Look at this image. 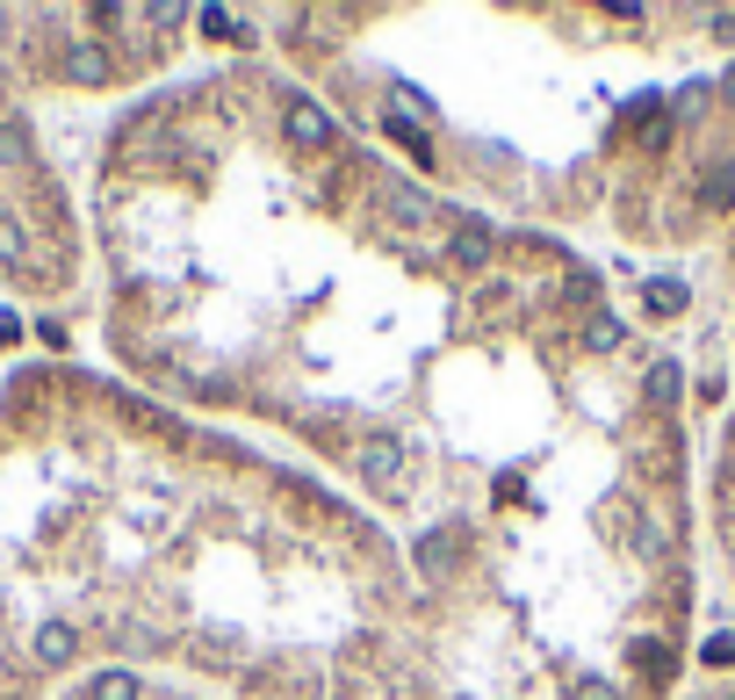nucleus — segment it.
<instances>
[{
	"mask_svg": "<svg viewBox=\"0 0 735 700\" xmlns=\"http://www.w3.org/2000/svg\"><path fill=\"white\" fill-rule=\"evenodd\" d=\"M72 650H80L72 621H44V629H36V657H44V665H72Z\"/></svg>",
	"mask_w": 735,
	"mask_h": 700,
	"instance_id": "39448f33",
	"label": "nucleus"
},
{
	"mask_svg": "<svg viewBox=\"0 0 735 700\" xmlns=\"http://www.w3.org/2000/svg\"><path fill=\"white\" fill-rule=\"evenodd\" d=\"M728 94H735V66H728Z\"/></svg>",
	"mask_w": 735,
	"mask_h": 700,
	"instance_id": "dca6fc26",
	"label": "nucleus"
},
{
	"mask_svg": "<svg viewBox=\"0 0 735 700\" xmlns=\"http://www.w3.org/2000/svg\"><path fill=\"white\" fill-rule=\"evenodd\" d=\"M282 130H289L296 152H325V145H332V116H325L318 102H303V94H296V102L282 108Z\"/></svg>",
	"mask_w": 735,
	"mask_h": 700,
	"instance_id": "f03ea898",
	"label": "nucleus"
},
{
	"mask_svg": "<svg viewBox=\"0 0 735 700\" xmlns=\"http://www.w3.org/2000/svg\"><path fill=\"white\" fill-rule=\"evenodd\" d=\"M447 261H455V267H469V275H483V267L497 261V239H491V225L462 217V225H455V239H447Z\"/></svg>",
	"mask_w": 735,
	"mask_h": 700,
	"instance_id": "7ed1b4c3",
	"label": "nucleus"
},
{
	"mask_svg": "<svg viewBox=\"0 0 735 700\" xmlns=\"http://www.w3.org/2000/svg\"><path fill=\"white\" fill-rule=\"evenodd\" d=\"M30 159V130L22 123H0V167H22Z\"/></svg>",
	"mask_w": 735,
	"mask_h": 700,
	"instance_id": "9d476101",
	"label": "nucleus"
},
{
	"mask_svg": "<svg viewBox=\"0 0 735 700\" xmlns=\"http://www.w3.org/2000/svg\"><path fill=\"white\" fill-rule=\"evenodd\" d=\"M707 665H714V672L735 665V635H714V643H707Z\"/></svg>",
	"mask_w": 735,
	"mask_h": 700,
	"instance_id": "ddd939ff",
	"label": "nucleus"
},
{
	"mask_svg": "<svg viewBox=\"0 0 735 700\" xmlns=\"http://www.w3.org/2000/svg\"><path fill=\"white\" fill-rule=\"evenodd\" d=\"M584 347H592V354H613V347H620V325H613V318L599 311V318H592V325H584Z\"/></svg>",
	"mask_w": 735,
	"mask_h": 700,
	"instance_id": "9b49d317",
	"label": "nucleus"
},
{
	"mask_svg": "<svg viewBox=\"0 0 735 700\" xmlns=\"http://www.w3.org/2000/svg\"><path fill=\"white\" fill-rule=\"evenodd\" d=\"M360 477H368V491H376V498L404 491V477H411L404 440H368V448H360Z\"/></svg>",
	"mask_w": 735,
	"mask_h": 700,
	"instance_id": "f257e3e1",
	"label": "nucleus"
},
{
	"mask_svg": "<svg viewBox=\"0 0 735 700\" xmlns=\"http://www.w3.org/2000/svg\"><path fill=\"white\" fill-rule=\"evenodd\" d=\"M390 138H397V145H411V152H426V138H418V123H404V116H390Z\"/></svg>",
	"mask_w": 735,
	"mask_h": 700,
	"instance_id": "4468645a",
	"label": "nucleus"
},
{
	"mask_svg": "<svg viewBox=\"0 0 735 700\" xmlns=\"http://www.w3.org/2000/svg\"><path fill=\"white\" fill-rule=\"evenodd\" d=\"M728 440H735V426H728Z\"/></svg>",
	"mask_w": 735,
	"mask_h": 700,
	"instance_id": "f3484780",
	"label": "nucleus"
},
{
	"mask_svg": "<svg viewBox=\"0 0 735 700\" xmlns=\"http://www.w3.org/2000/svg\"><path fill=\"white\" fill-rule=\"evenodd\" d=\"M570 700H620V686L613 679H577V686H570Z\"/></svg>",
	"mask_w": 735,
	"mask_h": 700,
	"instance_id": "f8f14e48",
	"label": "nucleus"
},
{
	"mask_svg": "<svg viewBox=\"0 0 735 700\" xmlns=\"http://www.w3.org/2000/svg\"><path fill=\"white\" fill-rule=\"evenodd\" d=\"M22 253H30V231L0 210V267H22Z\"/></svg>",
	"mask_w": 735,
	"mask_h": 700,
	"instance_id": "6e6552de",
	"label": "nucleus"
},
{
	"mask_svg": "<svg viewBox=\"0 0 735 700\" xmlns=\"http://www.w3.org/2000/svg\"><path fill=\"white\" fill-rule=\"evenodd\" d=\"M108 72H116V66H108V51L94 44V36H72V44H66V80H72V88H102Z\"/></svg>",
	"mask_w": 735,
	"mask_h": 700,
	"instance_id": "20e7f679",
	"label": "nucleus"
},
{
	"mask_svg": "<svg viewBox=\"0 0 735 700\" xmlns=\"http://www.w3.org/2000/svg\"><path fill=\"white\" fill-rule=\"evenodd\" d=\"M87 700H145V679L137 672H102V679L87 686Z\"/></svg>",
	"mask_w": 735,
	"mask_h": 700,
	"instance_id": "0eeeda50",
	"label": "nucleus"
},
{
	"mask_svg": "<svg viewBox=\"0 0 735 700\" xmlns=\"http://www.w3.org/2000/svg\"><path fill=\"white\" fill-rule=\"evenodd\" d=\"M22 333V325H15V318H0V347H8V340H15Z\"/></svg>",
	"mask_w": 735,
	"mask_h": 700,
	"instance_id": "2eb2a0df",
	"label": "nucleus"
},
{
	"mask_svg": "<svg viewBox=\"0 0 735 700\" xmlns=\"http://www.w3.org/2000/svg\"><path fill=\"white\" fill-rule=\"evenodd\" d=\"M642 303H650V318H678L685 311V303H692V297H685V282H650V289H642Z\"/></svg>",
	"mask_w": 735,
	"mask_h": 700,
	"instance_id": "423d86ee",
	"label": "nucleus"
},
{
	"mask_svg": "<svg viewBox=\"0 0 735 700\" xmlns=\"http://www.w3.org/2000/svg\"><path fill=\"white\" fill-rule=\"evenodd\" d=\"M678 383H685L678 362H656L650 368V404H678Z\"/></svg>",
	"mask_w": 735,
	"mask_h": 700,
	"instance_id": "1a4fd4ad",
	"label": "nucleus"
}]
</instances>
